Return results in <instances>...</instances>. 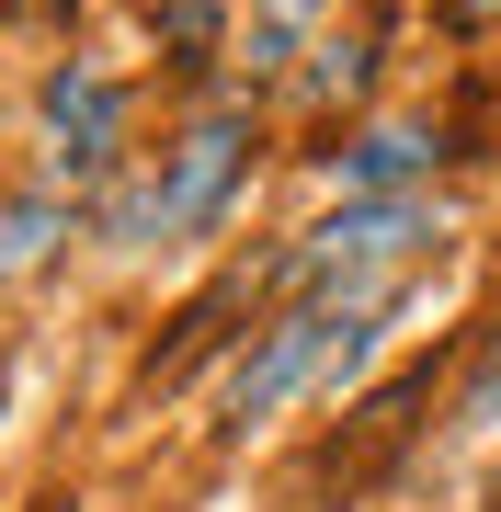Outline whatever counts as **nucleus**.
<instances>
[{"instance_id":"nucleus-5","label":"nucleus","mask_w":501,"mask_h":512,"mask_svg":"<svg viewBox=\"0 0 501 512\" xmlns=\"http://www.w3.org/2000/svg\"><path fill=\"white\" fill-rule=\"evenodd\" d=\"M479 410H501V342H490V376H479Z\"/></svg>"},{"instance_id":"nucleus-4","label":"nucleus","mask_w":501,"mask_h":512,"mask_svg":"<svg viewBox=\"0 0 501 512\" xmlns=\"http://www.w3.org/2000/svg\"><path fill=\"white\" fill-rule=\"evenodd\" d=\"M433 160H445V137H422V126H376V137L342 148V183H353V194H399V183H422Z\"/></svg>"},{"instance_id":"nucleus-1","label":"nucleus","mask_w":501,"mask_h":512,"mask_svg":"<svg viewBox=\"0 0 501 512\" xmlns=\"http://www.w3.org/2000/svg\"><path fill=\"white\" fill-rule=\"evenodd\" d=\"M353 330H376V319H365V308H353V319H342V308H297V319H274V342H262L240 376H228V421H274V410L308 387L319 353H353Z\"/></svg>"},{"instance_id":"nucleus-2","label":"nucleus","mask_w":501,"mask_h":512,"mask_svg":"<svg viewBox=\"0 0 501 512\" xmlns=\"http://www.w3.org/2000/svg\"><path fill=\"white\" fill-rule=\"evenodd\" d=\"M228 183H240V114H205V126L171 148V183H149L114 228H205L228 205Z\"/></svg>"},{"instance_id":"nucleus-6","label":"nucleus","mask_w":501,"mask_h":512,"mask_svg":"<svg viewBox=\"0 0 501 512\" xmlns=\"http://www.w3.org/2000/svg\"><path fill=\"white\" fill-rule=\"evenodd\" d=\"M456 12H490V0H456Z\"/></svg>"},{"instance_id":"nucleus-3","label":"nucleus","mask_w":501,"mask_h":512,"mask_svg":"<svg viewBox=\"0 0 501 512\" xmlns=\"http://www.w3.org/2000/svg\"><path fill=\"white\" fill-rule=\"evenodd\" d=\"M433 217L410 194H365V205H342L331 228H319V262H365V251H410V239H422Z\"/></svg>"}]
</instances>
